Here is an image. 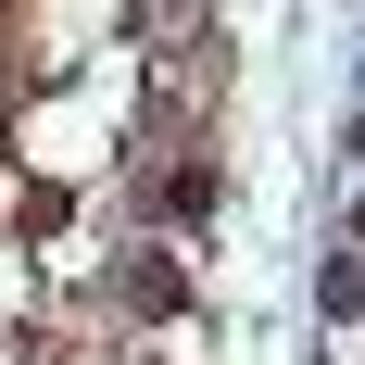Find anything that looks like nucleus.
I'll return each mask as SVG.
<instances>
[{
    "mask_svg": "<svg viewBox=\"0 0 365 365\" xmlns=\"http://www.w3.org/2000/svg\"><path fill=\"white\" fill-rule=\"evenodd\" d=\"M315 302H328V328H353V302H365V264H353V252H328V264H315Z\"/></svg>",
    "mask_w": 365,
    "mask_h": 365,
    "instance_id": "f257e3e1",
    "label": "nucleus"
},
{
    "mask_svg": "<svg viewBox=\"0 0 365 365\" xmlns=\"http://www.w3.org/2000/svg\"><path fill=\"white\" fill-rule=\"evenodd\" d=\"M151 202H164V215H177V227H189V215H215V164H177V177L151 189Z\"/></svg>",
    "mask_w": 365,
    "mask_h": 365,
    "instance_id": "f03ea898",
    "label": "nucleus"
},
{
    "mask_svg": "<svg viewBox=\"0 0 365 365\" xmlns=\"http://www.w3.org/2000/svg\"><path fill=\"white\" fill-rule=\"evenodd\" d=\"M126 315H177V264H126Z\"/></svg>",
    "mask_w": 365,
    "mask_h": 365,
    "instance_id": "7ed1b4c3",
    "label": "nucleus"
}]
</instances>
